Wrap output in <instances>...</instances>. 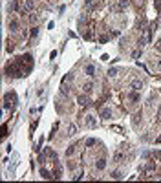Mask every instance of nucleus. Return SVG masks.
Segmentation results:
<instances>
[{"label":"nucleus","mask_w":161,"mask_h":183,"mask_svg":"<svg viewBox=\"0 0 161 183\" xmlns=\"http://www.w3.org/2000/svg\"><path fill=\"white\" fill-rule=\"evenodd\" d=\"M7 26H9V29H11V31H13V33H15V31H18V29H20V22H18V18H16V16H15V15H13V16H11V18H9V20H7Z\"/></svg>","instance_id":"f257e3e1"},{"label":"nucleus","mask_w":161,"mask_h":183,"mask_svg":"<svg viewBox=\"0 0 161 183\" xmlns=\"http://www.w3.org/2000/svg\"><path fill=\"white\" fill-rule=\"evenodd\" d=\"M82 145V141H77V143H73V145H70L68 148H66V158H71L77 150H79V147Z\"/></svg>","instance_id":"f03ea898"},{"label":"nucleus","mask_w":161,"mask_h":183,"mask_svg":"<svg viewBox=\"0 0 161 183\" xmlns=\"http://www.w3.org/2000/svg\"><path fill=\"white\" fill-rule=\"evenodd\" d=\"M143 86H145V82L141 79H132V82H130V90H136V92H141Z\"/></svg>","instance_id":"7ed1b4c3"},{"label":"nucleus","mask_w":161,"mask_h":183,"mask_svg":"<svg viewBox=\"0 0 161 183\" xmlns=\"http://www.w3.org/2000/svg\"><path fill=\"white\" fill-rule=\"evenodd\" d=\"M84 123H86V126H90V128H97V119L93 117V115H86L84 117Z\"/></svg>","instance_id":"20e7f679"},{"label":"nucleus","mask_w":161,"mask_h":183,"mask_svg":"<svg viewBox=\"0 0 161 183\" xmlns=\"http://www.w3.org/2000/svg\"><path fill=\"white\" fill-rule=\"evenodd\" d=\"M77 103H79L82 108H86V106L90 104V97H88V93H84V95L81 93V95H79V99H77Z\"/></svg>","instance_id":"39448f33"},{"label":"nucleus","mask_w":161,"mask_h":183,"mask_svg":"<svg viewBox=\"0 0 161 183\" xmlns=\"http://www.w3.org/2000/svg\"><path fill=\"white\" fill-rule=\"evenodd\" d=\"M95 169H97V170H104V169H106V158H104V156H101V158L95 161Z\"/></svg>","instance_id":"423d86ee"},{"label":"nucleus","mask_w":161,"mask_h":183,"mask_svg":"<svg viewBox=\"0 0 161 183\" xmlns=\"http://www.w3.org/2000/svg\"><path fill=\"white\" fill-rule=\"evenodd\" d=\"M110 117H112V108H103V110H101V119L108 121Z\"/></svg>","instance_id":"0eeeda50"},{"label":"nucleus","mask_w":161,"mask_h":183,"mask_svg":"<svg viewBox=\"0 0 161 183\" xmlns=\"http://www.w3.org/2000/svg\"><path fill=\"white\" fill-rule=\"evenodd\" d=\"M84 73H86L88 77H95V66H93V64H88V66L84 68Z\"/></svg>","instance_id":"6e6552de"},{"label":"nucleus","mask_w":161,"mask_h":183,"mask_svg":"<svg viewBox=\"0 0 161 183\" xmlns=\"http://www.w3.org/2000/svg\"><path fill=\"white\" fill-rule=\"evenodd\" d=\"M82 90H84V93H88V95H90V93H92V90H93V82H92V81H86V82L82 84Z\"/></svg>","instance_id":"1a4fd4ad"},{"label":"nucleus","mask_w":161,"mask_h":183,"mask_svg":"<svg viewBox=\"0 0 161 183\" xmlns=\"http://www.w3.org/2000/svg\"><path fill=\"white\" fill-rule=\"evenodd\" d=\"M141 117H143V112H141V110H137V112L134 114V117H132V125H134V126H137Z\"/></svg>","instance_id":"9d476101"},{"label":"nucleus","mask_w":161,"mask_h":183,"mask_svg":"<svg viewBox=\"0 0 161 183\" xmlns=\"http://www.w3.org/2000/svg\"><path fill=\"white\" fill-rule=\"evenodd\" d=\"M123 159H125V154H123V148H121V150H117L114 154V163H121Z\"/></svg>","instance_id":"9b49d317"},{"label":"nucleus","mask_w":161,"mask_h":183,"mask_svg":"<svg viewBox=\"0 0 161 183\" xmlns=\"http://www.w3.org/2000/svg\"><path fill=\"white\" fill-rule=\"evenodd\" d=\"M117 5H119V11L123 13V11L130 5V2H128V0H119V2H117Z\"/></svg>","instance_id":"f8f14e48"},{"label":"nucleus","mask_w":161,"mask_h":183,"mask_svg":"<svg viewBox=\"0 0 161 183\" xmlns=\"http://www.w3.org/2000/svg\"><path fill=\"white\" fill-rule=\"evenodd\" d=\"M106 73H108V77H110V79H115V77H117V73H119V70H117V68H110Z\"/></svg>","instance_id":"ddd939ff"},{"label":"nucleus","mask_w":161,"mask_h":183,"mask_svg":"<svg viewBox=\"0 0 161 183\" xmlns=\"http://www.w3.org/2000/svg\"><path fill=\"white\" fill-rule=\"evenodd\" d=\"M24 5H26V9H27V11H31V9H35L37 2H35V0H26V4H24Z\"/></svg>","instance_id":"4468645a"},{"label":"nucleus","mask_w":161,"mask_h":183,"mask_svg":"<svg viewBox=\"0 0 161 183\" xmlns=\"http://www.w3.org/2000/svg\"><path fill=\"white\" fill-rule=\"evenodd\" d=\"M27 20H29L31 24H37V22H38V15H37V13H29V16H27Z\"/></svg>","instance_id":"2eb2a0df"},{"label":"nucleus","mask_w":161,"mask_h":183,"mask_svg":"<svg viewBox=\"0 0 161 183\" xmlns=\"http://www.w3.org/2000/svg\"><path fill=\"white\" fill-rule=\"evenodd\" d=\"M5 49H7V51H13V49H15V42L7 38V40H5Z\"/></svg>","instance_id":"dca6fc26"},{"label":"nucleus","mask_w":161,"mask_h":183,"mask_svg":"<svg viewBox=\"0 0 161 183\" xmlns=\"http://www.w3.org/2000/svg\"><path fill=\"white\" fill-rule=\"evenodd\" d=\"M68 134H70V136H75V134H77V126H75V125H70V126H68Z\"/></svg>","instance_id":"f3484780"},{"label":"nucleus","mask_w":161,"mask_h":183,"mask_svg":"<svg viewBox=\"0 0 161 183\" xmlns=\"http://www.w3.org/2000/svg\"><path fill=\"white\" fill-rule=\"evenodd\" d=\"M95 143H97V141H95L93 137H90V139H86V147H88V148H92V147H93Z\"/></svg>","instance_id":"a211bd4d"},{"label":"nucleus","mask_w":161,"mask_h":183,"mask_svg":"<svg viewBox=\"0 0 161 183\" xmlns=\"http://www.w3.org/2000/svg\"><path fill=\"white\" fill-rule=\"evenodd\" d=\"M123 178V174L119 172V170H115V172H112V180H121Z\"/></svg>","instance_id":"6ab92c4d"},{"label":"nucleus","mask_w":161,"mask_h":183,"mask_svg":"<svg viewBox=\"0 0 161 183\" xmlns=\"http://www.w3.org/2000/svg\"><path fill=\"white\" fill-rule=\"evenodd\" d=\"M29 35H31V37H37V35H38V27H31Z\"/></svg>","instance_id":"aec40b11"},{"label":"nucleus","mask_w":161,"mask_h":183,"mask_svg":"<svg viewBox=\"0 0 161 183\" xmlns=\"http://www.w3.org/2000/svg\"><path fill=\"white\" fill-rule=\"evenodd\" d=\"M154 5H156L158 11H161V0H154Z\"/></svg>","instance_id":"412c9836"},{"label":"nucleus","mask_w":161,"mask_h":183,"mask_svg":"<svg viewBox=\"0 0 161 183\" xmlns=\"http://www.w3.org/2000/svg\"><path fill=\"white\" fill-rule=\"evenodd\" d=\"M132 55H134V57H136V59H137V57H139V55H141V48H139V49H136V51H134V53H132Z\"/></svg>","instance_id":"4be33fe9"},{"label":"nucleus","mask_w":161,"mask_h":183,"mask_svg":"<svg viewBox=\"0 0 161 183\" xmlns=\"http://www.w3.org/2000/svg\"><path fill=\"white\" fill-rule=\"evenodd\" d=\"M112 130L117 132V134H121V126H112Z\"/></svg>","instance_id":"5701e85b"},{"label":"nucleus","mask_w":161,"mask_h":183,"mask_svg":"<svg viewBox=\"0 0 161 183\" xmlns=\"http://www.w3.org/2000/svg\"><path fill=\"white\" fill-rule=\"evenodd\" d=\"M156 51H159V53H161V42H158V44H156Z\"/></svg>","instance_id":"b1692460"},{"label":"nucleus","mask_w":161,"mask_h":183,"mask_svg":"<svg viewBox=\"0 0 161 183\" xmlns=\"http://www.w3.org/2000/svg\"><path fill=\"white\" fill-rule=\"evenodd\" d=\"M158 68H159V70H161V59H159V60H158Z\"/></svg>","instance_id":"393cba45"},{"label":"nucleus","mask_w":161,"mask_h":183,"mask_svg":"<svg viewBox=\"0 0 161 183\" xmlns=\"http://www.w3.org/2000/svg\"><path fill=\"white\" fill-rule=\"evenodd\" d=\"M159 42H161V37H159Z\"/></svg>","instance_id":"a878e982"}]
</instances>
